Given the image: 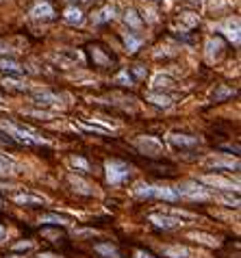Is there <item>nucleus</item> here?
Instances as JSON below:
<instances>
[{"mask_svg": "<svg viewBox=\"0 0 241 258\" xmlns=\"http://www.w3.org/2000/svg\"><path fill=\"white\" fill-rule=\"evenodd\" d=\"M191 2H198V4H200V2H205V0H191Z\"/></svg>", "mask_w": 241, "mask_h": 258, "instance_id": "obj_38", "label": "nucleus"}, {"mask_svg": "<svg viewBox=\"0 0 241 258\" xmlns=\"http://www.w3.org/2000/svg\"><path fill=\"white\" fill-rule=\"evenodd\" d=\"M152 2H163V0H152Z\"/></svg>", "mask_w": 241, "mask_h": 258, "instance_id": "obj_40", "label": "nucleus"}, {"mask_svg": "<svg viewBox=\"0 0 241 258\" xmlns=\"http://www.w3.org/2000/svg\"><path fill=\"white\" fill-rule=\"evenodd\" d=\"M133 195L135 198H159V200H168L176 202L178 193L174 187H163V185H148V182H137L133 187Z\"/></svg>", "mask_w": 241, "mask_h": 258, "instance_id": "obj_1", "label": "nucleus"}, {"mask_svg": "<svg viewBox=\"0 0 241 258\" xmlns=\"http://www.w3.org/2000/svg\"><path fill=\"white\" fill-rule=\"evenodd\" d=\"M2 106H4V104H2V98H0V109H2Z\"/></svg>", "mask_w": 241, "mask_h": 258, "instance_id": "obj_39", "label": "nucleus"}, {"mask_svg": "<svg viewBox=\"0 0 241 258\" xmlns=\"http://www.w3.org/2000/svg\"><path fill=\"white\" fill-rule=\"evenodd\" d=\"M176 193H178V198L183 195V198H187V200H208L211 198V191L207 189L202 182H198V180H187V182H183V185L176 189Z\"/></svg>", "mask_w": 241, "mask_h": 258, "instance_id": "obj_3", "label": "nucleus"}, {"mask_svg": "<svg viewBox=\"0 0 241 258\" xmlns=\"http://www.w3.org/2000/svg\"><path fill=\"white\" fill-rule=\"evenodd\" d=\"M39 224H52V226H66L68 217H61V215H54V213H48V215H41L39 217Z\"/></svg>", "mask_w": 241, "mask_h": 258, "instance_id": "obj_24", "label": "nucleus"}, {"mask_svg": "<svg viewBox=\"0 0 241 258\" xmlns=\"http://www.w3.org/2000/svg\"><path fill=\"white\" fill-rule=\"evenodd\" d=\"M189 239H193V241L202 243V245H207V247H217V245H220V241H217L213 234H207V232H189Z\"/></svg>", "mask_w": 241, "mask_h": 258, "instance_id": "obj_18", "label": "nucleus"}, {"mask_svg": "<svg viewBox=\"0 0 241 258\" xmlns=\"http://www.w3.org/2000/svg\"><path fill=\"white\" fill-rule=\"evenodd\" d=\"M205 52H207V59L211 61H217L224 54V41L220 39V37H208L207 44H205Z\"/></svg>", "mask_w": 241, "mask_h": 258, "instance_id": "obj_8", "label": "nucleus"}, {"mask_svg": "<svg viewBox=\"0 0 241 258\" xmlns=\"http://www.w3.org/2000/svg\"><path fill=\"white\" fill-rule=\"evenodd\" d=\"M230 96H235V91H233V89H228V87H222L220 91L215 93V102L224 100V98H230Z\"/></svg>", "mask_w": 241, "mask_h": 258, "instance_id": "obj_33", "label": "nucleus"}, {"mask_svg": "<svg viewBox=\"0 0 241 258\" xmlns=\"http://www.w3.org/2000/svg\"><path fill=\"white\" fill-rule=\"evenodd\" d=\"M2 85L7 89H16V91H24V89H26L24 83L16 81V78H2Z\"/></svg>", "mask_w": 241, "mask_h": 258, "instance_id": "obj_30", "label": "nucleus"}, {"mask_svg": "<svg viewBox=\"0 0 241 258\" xmlns=\"http://www.w3.org/2000/svg\"><path fill=\"white\" fill-rule=\"evenodd\" d=\"M13 202H16V204H24V206H41L48 200H46L44 195H35V193H26V191H22V193L13 195Z\"/></svg>", "mask_w": 241, "mask_h": 258, "instance_id": "obj_11", "label": "nucleus"}, {"mask_svg": "<svg viewBox=\"0 0 241 258\" xmlns=\"http://www.w3.org/2000/svg\"><path fill=\"white\" fill-rule=\"evenodd\" d=\"M31 17L35 22H48L54 17V9L50 7L48 2H37L33 9H31Z\"/></svg>", "mask_w": 241, "mask_h": 258, "instance_id": "obj_9", "label": "nucleus"}, {"mask_svg": "<svg viewBox=\"0 0 241 258\" xmlns=\"http://www.w3.org/2000/svg\"><path fill=\"white\" fill-rule=\"evenodd\" d=\"M135 258H155V256H152V254H150V252H143V250H137V252H135Z\"/></svg>", "mask_w": 241, "mask_h": 258, "instance_id": "obj_35", "label": "nucleus"}, {"mask_svg": "<svg viewBox=\"0 0 241 258\" xmlns=\"http://www.w3.org/2000/svg\"><path fill=\"white\" fill-rule=\"evenodd\" d=\"M150 222L155 224L156 228L161 230H174V228H180L183 222H180L176 215H159V213H152L150 215Z\"/></svg>", "mask_w": 241, "mask_h": 258, "instance_id": "obj_7", "label": "nucleus"}, {"mask_svg": "<svg viewBox=\"0 0 241 258\" xmlns=\"http://www.w3.org/2000/svg\"><path fill=\"white\" fill-rule=\"evenodd\" d=\"M148 102H152L155 106H161V109H170L172 106V100L168 96H161V93H148Z\"/></svg>", "mask_w": 241, "mask_h": 258, "instance_id": "obj_22", "label": "nucleus"}, {"mask_svg": "<svg viewBox=\"0 0 241 258\" xmlns=\"http://www.w3.org/2000/svg\"><path fill=\"white\" fill-rule=\"evenodd\" d=\"M20 165L7 154H0V176H16Z\"/></svg>", "mask_w": 241, "mask_h": 258, "instance_id": "obj_14", "label": "nucleus"}, {"mask_svg": "<svg viewBox=\"0 0 241 258\" xmlns=\"http://www.w3.org/2000/svg\"><path fill=\"white\" fill-rule=\"evenodd\" d=\"M115 83H120V85H128V87H131V85H133V76L126 72V69H122V72H120L118 76H115Z\"/></svg>", "mask_w": 241, "mask_h": 258, "instance_id": "obj_31", "label": "nucleus"}, {"mask_svg": "<svg viewBox=\"0 0 241 258\" xmlns=\"http://www.w3.org/2000/svg\"><path fill=\"white\" fill-rule=\"evenodd\" d=\"M63 20H66L68 24H72V26H81L83 22H85V16H83L81 9H76V7H68L66 11H63Z\"/></svg>", "mask_w": 241, "mask_h": 258, "instance_id": "obj_16", "label": "nucleus"}, {"mask_svg": "<svg viewBox=\"0 0 241 258\" xmlns=\"http://www.w3.org/2000/svg\"><path fill=\"white\" fill-rule=\"evenodd\" d=\"M170 143H174L176 148H191V145H198L200 139L191 137V135H180V133H172L170 135Z\"/></svg>", "mask_w": 241, "mask_h": 258, "instance_id": "obj_12", "label": "nucleus"}, {"mask_svg": "<svg viewBox=\"0 0 241 258\" xmlns=\"http://www.w3.org/2000/svg\"><path fill=\"white\" fill-rule=\"evenodd\" d=\"M152 87H155V89L172 87V78H170V76H165V74H159V76H155V81H152Z\"/></svg>", "mask_w": 241, "mask_h": 258, "instance_id": "obj_28", "label": "nucleus"}, {"mask_svg": "<svg viewBox=\"0 0 241 258\" xmlns=\"http://www.w3.org/2000/svg\"><path fill=\"white\" fill-rule=\"evenodd\" d=\"M178 20H180V24H185L187 29H193V26L198 24V20H200V17H198L196 13H191V11H183Z\"/></svg>", "mask_w": 241, "mask_h": 258, "instance_id": "obj_27", "label": "nucleus"}, {"mask_svg": "<svg viewBox=\"0 0 241 258\" xmlns=\"http://www.w3.org/2000/svg\"><path fill=\"white\" fill-rule=\"evenodd\" d=\"M135 145L139 148V152L148 154V156H161V154L165 152L163 143H161L156 137H150V135H141V137H137Z\"/></svg>", "mask_w": 241, "mask_h": 258, "instance_id": "obj_5", "label": "nucleus"}, {"mask_svg": "<svg viewBox=\"0 0 241 258\" xmlns=\"http://www.w3.org/2000/svg\"><path fill=\"white\" fill-rule=\"evenodd\" d=\"M115 17V9L111 7H103L100 11H96L94 16H91V20H94V24H106V22H113Z\"/></svg>", "mask_w": 241, "mask_h": 258, "instance_id": "obj_17", "label": "nucleus"}, {"mask_svg": "<svg viewBox=\"0 0 241 258\" xmlns=\"http://www.w3.org/2000/svg\"><path fill=\"white\" fill-rule=\"evenodd\" d=\"M72 165L78 167L81 172H89V163H87L85 158H81V156H74V158H72Z\"/></svg>", "mask_w": 241, "mask_h": 258, "instance_id": "obj_32", "label": "nucleus"}, {"mask_svg": "<svg viewBox=\"0 0 241 258\" xmlns=\"http://www.w3.org/2000/svg\"><path fill=\"white\" fill-rule=\"evenodd\" d=\"M198 182L213 187V189H220V191H235V193L239 191V185H237V182L228 180V178H222V176H202Z\"/></svg>", "mask_w": 241, "mask_h": 258, "instance_id": "obj_6", "label": "nucleus"}, {"mask_svg": "<svg viewBox=\"0 0 241 258\" xmlns=\"http://www.w3.org/2000/svg\"><path fill=\"white\" fill-rule=\"evenodd\" d=\"M124 44H126L128 52H137V48L143 44V41H141V37H135L133 33H126V35H124Z\"/></svg>", "mask_w": 241, "mask_h": 258, "instance_id": "obj_26", "label": "nucleus"}, {"mask_svg": "<svg viewBox=\"0 0 241 258\" xmlns=\"http://www.w3.org/2000/svg\"><path fill=\"white\" fill-rule=\"evenodd\" d=\"M0 69H4L7 74H24V68H22L17 61H13V59H0Z\"/></svg>", "mask_w": 241, "mask_h": 258, "instance_id": "obj_21", "label": "nucleus"}, {"mask_svg": "<svg viewBox=\"0 0 241 258\" xmlns=\"http://www.w3.org/2000/svg\"><path fill=\"white\" fill-rule=\"evenodd\" d=\"M69 2H89V0H69Z\"/></svg>", "mask_w": 241, "mask_h": 258, "instance_id": "obj_37", "label": "nucleus"}, {"mask_svg": "<svg viewBox=\"0 0 241 258\" xmlns=\"http://www.w3.org/2000/svg\"><path fill=\"white\" fill-rule=\"evenodd\" d=\"M0 241H7V230L0 226Z\"/></svg>", "mask_w": 241, "mask_h": 258, "instance_id": "obj_36", "label": "nucleus"}, {"mask_svg": "<svg viewBox=\"0 0 241 258\" xmlns=\"http://www.w3.org/2000/svg\"><path fill=\"white\" fill-rule=\"evenodd\" d=\"M220 31L226 33V37H228L235 46H239V20H237V17H235V20L224 22V24L220 26Z\"/></svg>", "mask_w": 241, "mask_h": 258, "instance_id": "obj_13", "label": "nucleus"}, {"mask_svg": "<svg viewBox=\"0 0 241 258\" xmlns=\"http://www.w3.org/2000/svg\"><path fill=\"white\" fill-rule=\"evenodd\" d=\"M0 206H2V198H0Z\"/></svg>", "mask_w": 241, "mask_h": 258, "instance_id": "obj_41", "label": "nucleus"}, {"mask_svg": "<svg viewBox=\"0 0 241 258\" xmlns=\"http://www.w3.org/2000/svg\"><path fill=\"white\" fill-rule=\"evenodd\" d=\"M96 252H98L100 256H104V258H120L118 247L109 245V243H98V245H96Z\"/></svg>", "mask_w": 241, "mask_h": 258, "instance_id": "obj_23", "label": "nucleus"}, {"mask_svg": "<svg viewBox=\"0 0 241 258\" xmlns=\"http://www.w3.org/2000/svg\"><path fill=\"white\" fill-rule=\"evenodd\" d=\"M104 172H106V182L109 185H120V182H124L131 176V167L122 161H106Z\"/></svg>", "mask_w": 241, "mask_h": 258, "instance_id": "obj_4", "label": "nucleus"}, {"mask_svg": "<svg viewBox=\"0 0 241 258\" xmlns=\"http://www.w3.org/2000/svg\"><path fill=\"white\" fill-rule=\"evenodd\" d=\"M2 128L7 130V137H13L17 143H24V145H39L46 143V139H41L37 133H33L31 128H24V126H17L13 121H4Z\"/></svg>", "mask_w": 241, "mask_h": 258, "instance_id": "obj_2", "label": "nucleus"}, {"mask_svg": "<svg viewBox=\"0 0 241 258\" xmlns=\"http://www.w3.org/2000/svg\"><path fill=\"white\" fill-rule=\"evenodd\" d=\"M124 22H126L133 31H139L143 26V20L139 17V13L135 11V9H126V13H124Z\"/></svg>", "mask_w": 241, "mask_h": 258, "instance_id": "obj_20", "label": "nucleus"}, {"mask_svg": "<svg viewBox=\"0 0 241 258\" xmlns=\"http://www.w3.org/2000/svg\"><path fill=\"white\" fill-rule=\"evenodd\" d=\"M91 57H94V61H96L98 65H109V63H111V59H109V57H104V54H103V50H100V48H96V46L91 48Z\"/></svg>", "mask_w": 241, "mask_h": 258, "instance_id": "obj_29", "label": "nucleus"}, {"mask_svg": "<svg viewBox=\"0 0 241 258\" xmlns=\"http://www.w3.org/2000/svg\"><path fill=\"white\" fill-rule=\"evenodd\" d=\"M69 182H72V187L78 191V193H83V195H91V193H94V191H91V187L87 185L85 180H81V178L69 176Z\"/></svg>", "mask_w": 241, "mask_h": 258, "instance_id": "obj_25", "label": "nucleus"}, {"mask_svg": "<svg viewBox=\"0 0 241 258\" xmlns=\"http://www.w3.org/2000/svg\"><path fill=\"white\" fill-rule=\"evenodd\" d=\"M163 254L168 258H189L191 256V250H189V247H183V245H170L163 250Z\"/></svg>", "mask_w": 241, "mask_h": 258, "instance_id": "obj_19", "label": "nucleus"}, {"mask_svg": "<svg viewBox=\"0 0 241 258\" xmlns=\"http://www.w3.org/2000/svg\"><path fill=\"white\" fill-rule=\"evenodd\" d=\"M133 74H135L137 78H146V69H143V65H135V68H133Z\"/></svg>", "mask_w": 241, "mask_h": 258, "instance_id": "obj_34", "label": "nucleus"}, {"mask_svg": "<svg viewBox=\"0 0 241 258\" xmlns=\"http://www.w3.org/2000/svg\"><path fill=\"white\" fill-rule=\"evenodd\" d=\"M35 102L44 106H61V98L57 93H50V91H35Z\"/></svg>", "mask_w": 241, "mask_h": 258, "instance_id": "obj_15", "label": "nucleus"}, {"mask_svg": "<svg viewBox=\"0 0 241 258\" xmlns=\"http://www.w3.org/2000/svg\"><path fill=\"white\" fill-rule=\"evenodd\" d=\"M207 167H215V170H239L237 158H224V156H208L205 161Z\"/></svg>", "mask_w": 241, "mask_h": 258, "instance_id": "obj_10", "label": "nucleus"}]
</instances>
